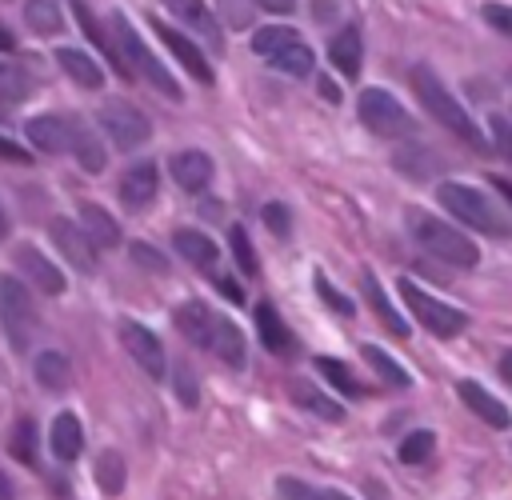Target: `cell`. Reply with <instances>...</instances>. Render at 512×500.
<instances>
[{
    "label": "cell",
    "instance_id": "8992f818",
    "mask_svg": "<svg viewBox=\"0 0 512 500\" xmlns=\"http://www.w3.org/2000/svg\"><path fill=\"white\" fill-rule=\"evenodd\" d=\"M356 112H360V124H364L368 132L388 136V140H396V136H412V128H416L412 116L404 112V104H400L392 92H384V88H364Z\"/></svg>",
    "mask_w": 512,
    "mask_h": 500
},
{
    "label": "cell",
    "instance_id": "b9f144b4",
    "mask_svg": "<svg viewBox=\"0 0 512 500\" xmlns=\"http://www.w3.org/2000/svg\"><path fill=\"white\" fill-rule=\"evenodd\" d=\"M260 216H264V224H268V232H272V236H288L292 216H288V208H284V204H276V200H272V204H264V208H260Z\"/></svg>",
    "mask_w": 512,
    "mask_h": 500
},
{
    "label": "cell",
    "instance_id": "277c9868",
    "mask_svg": "<svg viewBox=\"0 0 512 500\" xmlns=\"http://www.w3.org/2000/svg\"><path fill=\"white\" fill-rule=\"evenodd\" d=\"M436 196H440V204H444L456 220H464V224L476 228V232H488V236H504V232H512L508 220H504V212H500L480 188H472V184L444 180V184L436 188Z\"/></svg>",
    "mask_w": 512,
    "mask_h": 500
},
{
    "label": "cell",
    "instance_id": "8d00e7d4",
    "mask_svg": "<svg viewBox=\"0 0 512 500\" xmlns=\"http://www.w3.org/2000/svg\"><path fill=\"white\" fill-rule=\"evenodd\" d=\"M432 448H436V436L420 428V432H408V436L400 440V452H396V456H400V464H420V460L432 456Z\"/></svg>",
    "mask_w": 512,
    "mask_h": 500
},
{
    "label": "cell",
    "instance_id": "7402d4cb",
    "mask_svg": "<svg viewBox=\"0 0 512 500\" xmlns=\"http://www.w3.org/2000/svg\"><path fill=\"white\" fill-rule=\"evenodd\" d=\"M288 396H292L304 412H312V416H320V420H328V424H340V420H344V408H340L332 396H324L316 384H308V380H292V384H288Z\"/></svg>",
    "mask_w": 512,
    "mask_h": 500
},
{
    "label": "cell",
    "instance_id": "44dd1931",
    "mask_svg": "<svg viewBox=\"0 0 512 500\" xmlns=\"http://www.w3.org/2000/svg\"><path fill=\"white\" fill-rule=\"evenodd\" d=\"M80 228H84V236H88L96 248H116V244H120V224H116L100 204H92V200L80 204Z\"/></svg>",
    "mask_w": 512,
    "mask_h": 500
},
{
    "label": "cell",
    "instance_id": "d6986e66",
    "mask_svg": "<svg viewBox=\"0 0 512 500\" xmlns=\"http://www.w3.org/2000/svg\"><path fill=\"white\" fill-rule=\"evenodd\" d=\"M156 36H160V40L168 44V52H172L188 72H192V80H196V84H212V80H216V76H212V64L200 56V48H196L188 36H180L176 28H164V24H156Z\"/></svg>",
    "mask_w": 512,
    "mask_h": 500
},
{
    "label": "cell",
    "instance_id": "ee69618b",
    "mask_svg": "<svg viewBox=\"0 0 512 500\" xmlns=\"http://www.w3.org/2000/svg\"><path fill=\"white\" fill-rule=\"evenodd\" d=\"M480 12H484V20H488L496 32L512 36V4H484Z\"/></svg>",
    "mask_w": 512,
    "mask_h": 500
},
{
    "label": "cell",
    "instance_id": "4dcf8cb0",
    "mask_svg": "<svg viewBox=\"0 0 512 500\" xmlns=\"http://www.w3.org/2000/svg\"><path fill=\"white\" fill-rule=\"evenodd\" d=\"M292 40H300L292 28H284V24H264V28H256V36H252V52L260 56V60H272L284 44H292Z\"/></svg>",
    "mask_w": 512,
    "mask_h": 500
},
{
    "label": "cell",
    "instance_id": "bcb514c9",
    "mask_svg": "<svg viewBox=\"0 0 512 500\" xmlns=\"http://www.w3.org/2000/svg\"><path fill=\"white\" fill-rule=\"evenodd\" d=\"M0 156H4V160H16V164H28V160H32V156H28L16 140H8V136H0Z\"/></svg>",
    "mask_w": 512,
    "mask_h": 500
},
{
    "label": "cell",
    "instance_id": "60d3db41",
    "mask_svg": "<svg viewBox=\"0 0 512 500\" xmlns=\"http://www.w3.org/2000/svg\"><path fill=\"white\" fill-rule=\"evenodd\" d=\"M172 384H176V400L184 404V408H192L196 404V376H192V368L184 364V360H176V368H172Z\"/></svg>",
    "mask_w": 512,
    "mask_h": 500
},
{
    "label": "cell",
    "instance_id": "83f0119b",
    "mask_svg": "<svg viewBox=\"0 0 512 500\" xmlns=\"http://www.w3.org/2000/svg\"><path fill=\"white\" fill-rule=\"evenodd\" d=\"M364 296H368V304L376 308V316L388 324V332H396V336H408V320L392 308V300L384 296V288H380V280L372 276V272H364Z\"/></svg>",
    "mask_w": 512,
    "mask_h": 500
},
{
    "label": "cell",
    "instance_id": "11a10c76",
    "mask_svg": "<svg viewBox=\"0 0 512 500\" xmlns=\"http://www.w3.org/2000/svg\"><path fill=\"white\" fill-rule=\"evenodd\" d=\"M0 500H12V484H8V476L0 472Z\"/></svg>",
    "mask_w": 512,
    "mask_h": 500
},
{
    "label": "cell",
    "instance_id": "681fc988",
    "mask_svg": "<svg viewBox=\"0 0 512 500\" xmlns=\"http://www.w3.org/2000/svg\"><path fill=\"white\" fill-rule=\"evenodd\" d=\"M492 188H496L504 200H512V180H504V176H492Z\"/></svg>",
    "mask_w": 512,
    "mask_h": 500
},
{
    "label": "cell",
    "instance_id": "74e56055",
    "mask_svg": "<svg viewBox=\"0 0 512 500\" xmlns=\"http://www.w3.org/2000/svg\"><path fill=\"white\" fill-rule=\"evenodd\" d=\"M488 140H492L496 156H504L512 164V120L508 116H488Z\"/></svg>",
    "mask_w": 512,
    "mask_h": 500
},
{
    "label": "cell",
    "instance_id": "8fae6325",
    "mask_svg": "<svg viewBox=\"0 0 512 500\" xmlns=\"http://www.w3.org/2000/svg\"><path fill=\"white\" fill-rule=\"evenodd\" d=\"M120 344L128 348V356H132L152 380H164V372H168V356H164V344H160L156 332H148L144 324L124 320V324H120Z\"/></svg>",
    "mask_w": 512,
    "mask_h": 500
},
{
    "label": "cell",
    "instance_id": "484cf974",
    "mask_svg": "<svg viewBox=\"0 0 512 500\" xmlns=\"http://www.w3.org/2000/svg\"><path fill=\"white\" fill-rule=\"evenodd\" d=\"M256 332H260V344H264L268 352H276V356L292 352V336H288V328L280 324V316H276V308H272L268 300L256 304Z\"/></svg>",
    "mask_w": 512,
    "mask_h": 500
},
{
    "label": "cell",
    "instance_id": "816d5d0a",
    "mask_svg": "<svg viewBox=\"0 0 512 500\" xmlns=\"http://www.w3.org/2000/svg\"><path fill=\"white\" fill-rule=\"evenodd\" d=\"M500 376H504V380L512 384V348H508V352L500 356Z\"/></svg>",
    "mask_w": 512,
    "mask_h": 500
},
{
    "label": "cell",
    "instance_id": "d6a6232c",
    "mask_svg": "<svg viewBox=\"0 0 512 500\" xmlns=\"http://www.w3.org/2000/svg\"><path fill=\"white\" fill-rule=\"evenodd\" d=\"M360 352H364V360L376 368V376H384L392 388H408V384H412V380H408V372H404V368H400V364H396V360H392L384 348H376V344H364Z\"/></svg>",
    "mask_w": 512,
    "mask_h": 500
},
{
    "label": "cell",
    "instance_id": "9a60e30c",
    "mask_svg": "<svg viewBox=\"0 0 512 500\" xmlns=\"http://www.w3.org/2000/svg\"><path fill=\"white\" fill-rule=\"evenodd\" d=\"M72 12H76V24H80V32L88 36V44H96V48H100V56L108 60V68H112V72H116V76L128 84V80H132V68L124 64V52H120V48L108 40V32L100 28V20H96V16L84 8V0H72Z\"/></svg>",
    "mask_w": 512,
    "mask_h": 500
},
{
    "label": "cell",
    "instance_id": "4fadbf2b",
    "mask_svg": "<svg viewBox=\"0 0 512 500\" xmlns=\"http://www.w3.org/2000/svg\"><path fill=\"white\" fill-rule=\"evenodd\" d=\"M172 248L196 268V272H204V276H220V248H216V240L212 236H204L200 228H176L172 232Z\"/></svg>",
    "mask_w": 512,
    "mask_h": 500
},
{
    "label": "cell",
    "instance_id": "1f68e13d",
    "mask_svg": "<svg viewBox=\"0 0 512 500\" xmlns=\"http://www.w3.org/2000/svg\"><path fill=\"white\" fill-rule=\"evenodd\" d=\"M72 156L80 160V168H84V172H104V164H108V156H104V144L96 140V132H92L88 124L80 128V140H76Z\"/></svg>",
    "mask_w": 512,
    "mask_h": 500
},
{
    "label": "cell",
    "instance_id": "ab89813d",
    "mask_svg": "<svg viewBox=\"0 0 512 500\" xmlns=\"http://www.w3.org/2000/svg\"><path fill=\"white\" fill-rule=\"evenodd\" d=\"M276 500H320V488H312L296 476H280L276 480Z\"/></svg>",
    "mask_w": 512,
    "mask_h": 500
},
{
    "label": "cell",
    "instance_id": "ba28073f",
    "mask_svg": "<svg viewBox=\"0 0 512 500\" xmlns=\"http://www.w3.org/2000/svg\"><path fill=\"white\" fill-rule=\"evenodd\" d=\"M0 324L12 340L16 352L28 348L32 340V324H36V312H32V296L28 288L16 280V276H0Z\"/></svg>",
    "mask_w": 512,
    "mask_h": 500
},
{
    "label": "cell",
    "instance_id": "9c48e42d",
    "mask_svg": "<svg viewBox=\"0 0 512 500\" xmlns=\"http://www.w3.org/2000/svg\"><path fill=\"white\" fill-rule=\"evenodd\" d=\"M96 120H100V128L108 132V140H112L116 148H124V152L140 148V144L152 136L148 116H144L136 104H128V100H108Z\"/></svg>",
    "mask_w": 512,
    "mask_h": 500
},
{
    "label": "cell",
    "instance_id": "6da1fadb",
    "mask_svg": "<svg viewBox=\"0 0 512 500\" xmlns=\"http://www.w3.org/2000/svg\"><path fill=\"white\" fill-rule=\"evenodd\" d=\"M172 320H176V328H180L184 340H192L196 348H208L228 368H244V356H248L244 332L232 320H224L220 312H212L204 300H184Z\"/></svg>",
    "mask_w": 512,
    "mask_h": 500
},
{
    "label": "cell",
    "instance_id": "7c38bea8",
    "mask_svg": "<svg viewBox=\"0 0 512 500\" xmlns=\"http://www.w3.org/2000/svg\"><path fill=\"white\" fill-rule=\"evenodd\" d=\"M48 236H52V244L64 252V260L76 268V272H96V244L84 236V228H76L72 220H64V216H56L52 224H48Z\"/></svg>",
    "mask_w": 512,
    "mask_h": 500
},
{
    "label": "cell",
    "instance_id": "30bf717a",
    "mask_svg": "<svg viewBox=\"0 0 512 500\" xmlns=\"http://www.w3.org/2000/svg\"><path fill=\"white\" fill-rule=\"evenodd\" d=\"M80 128L84 124L76 116H60V112H44V116H32L24 124L32 148H40V152H72L80 140Z\"/></svg>",
    "mask_w": 512,
    "mask_h": 500
},
{
    "label": "cell",
    "instance_id": "3957f363",
    "mask_svg": "<svg viewBox=\"0 0 512 500\" xmlns=\"http://www.w3.org/2000/svg\"><path fill=\"white\" fill-rule=\"evenodd\" d=\"M408 228H412L416 244H420L424 252H432L436 260H444V264L472 268V264L480 260V248H476L460 228H452V224H444V220H436V216H428V212H420V208L408 212Z\"/></svg>",
    "mask_w": 512,
    "mask_h": 500
},
{
    "label": "cell",
    "instance_id": "f907efd6",
    "mask_svg": "<svg viewBox=\"0 0 512 500\" xmlns=\"http://www.w3.org/2000/svg\"><path fill=\"white\" fill-rule=\"evenodd\" d=\"M320 96H324V100H332V104L340 100V92H336V84H332V80H320Z\"/></svg>",
    "mask_w": 512,
    "mask_h": 500
},
{
    "label": "cell",
    "instance_id": "7bdbcfd3",
    "mask_svg": "<svg viewBox=\"0 0 512 500\" xmlns=\"http://www.w3.org/2000/svg\"><path fill=\"white\" fill-rule=\"evenodd\" d=\"M316 292H320V300H324L328 308H336L340 316H352V300H348V296H340V292L328 284V276H324V272H316Z\"/></svg>",
    "mask_w": 512,
    "mask_h": 500
},
{
    "label": "cell",
    "instance_id": "9f6ffc18",
    "mask_svg": "<svg viewBox=\"0 0 512 500\" xmlns=\"http://www.w3.org/2000/svg\"><path fill=\"white\" fill-rule=\"evenodd\" d=\"M8 232V220H4V208H0V236Z\"/></svg>",
    "mask_w": 512,
    "mask_h": 500
},
{
    "label": "cell",
    "instance_id": "7a4b0ae2",
    "mask_svg": "<svg viewBox=\"0 0 512 500\" xmlns=\"http://www.w3.org/2000/svg\"><path fill=\"white\" fill-rule=\"evenodd\" d=\"M408 80H412V92H416V100L432 112V120L436 124H444L452 136H460L468 148H484V136H480V128L472 124V116L464 112V104L444 88V80L428 68V64H416L412 72H408Z\"/></svg>",
    "mask_w": 512,
    "mask_h": 500
},
{
    "label": "cell",
    "instance_id": "ac0fdd59",
    "mask_svg": "<svg viewBox=\"0 0 512 500\" xmlns=\"http://www.w3.org/2000/svg\"><path fill=\"white\" fill-rule=\"evenodd\" d=\"M172 180L184 188V192H204L212 184V156L200 152V148H184L172 156Z\"/></svg>",
    "mask_w": 512,
    "mask_h": 500
},
{
    "label": "cell",
    "instance_id": "2e32d148",
    "mask_svg": "<svg viewBox=\"0 0 512 500\" xmlns=\"http://www.w3.org/2000/svg\"><path fill=\"white\" fill-rule=\"evenodd\" d=\"M156 188H160V176H156V164H132L124 176H120V204L128 212H140L156 200Z\"/></svg>",
    "mask_w": 512,
    "mask_h": 500
},
{
    "label": "cell",
    "instance_id": "c3c4849f",
    "mask_svg": "<svg viewBox=\"0 0 512 500\" xmlns=\"http://www.w3.org/2000/svg\"><path fill=\"white\" fill-rule=\"evenodd\" d=\"M256 4H260L264 12H276V16H280V12H292V8H296V0H256Z\"/></svg>",
    "mask_w": 512,
    "mask_h": 500
},
{
    "label": "cell",
    "instance_id": "5bb4252c",
    "mask_svg": "<svg viewBox=\"0 0 512 500\" xmlns=\"http://www.w3.org/2000/svg\"><path fill=\"white\" fill-rule=\"evenodd\" d=\"M12 260H16L20 276H24L32 288H40L44 296H60V292H64V272H60L44 252H36L32 244H20V248L12 252Z\"/></svg>",
    "mask_w": 512,
    "mask_h": 500
},
{
    "label": "cell",
    "instance_id": "f1b7e54d",
    "mask_svg": "<svg viewBox=\"0 0 512 500\" xmlns=\"http://www.w3.org/2000/svg\"><path fill=\"white\" fill-rule=\"evenodd\" d=\"M312 48L304 44V40H292V44H284L268 64L276 68V72H288V76H308L312 72Z\"/></svg>",
    "mask_w": 512,
    "mask_h": 500
},
{
    "label": "cell",
    "instance_id": "836d02e7",
    "mask_svg": "<svg viewBox=\"0 0 512 500\" xmlns=\"http://www.w3.org/2000/svg\"><path fill=\"white\" fill-rule=\"evenodd\" d=\"M96 484L108 492V496H116L120 488H124V456L120 452H100L96 456Z\"/></svg>",
    "mask_w": 512,
    "mask_h": 500
},
{
    "label": "cell",
    "instance_id": "e575fe53",
    "mask_svg": "<svg viewBox=\"0 0 512 500\" xmlns=\"http://www.w3.org/2000/svg\"><path fill=\"white\" fill-rule=\"evenodd\" d=\"M316 368H320V376H328L344 396H360V392H364L348 364H340V360H332V356H320V360H316Z\"/></svg>",
    "mask_w": 512,
    "mask_h": 500
},
{
    "label": "cell",
    "instance_id": "7dc6e473",
    "mask_svg": "<svg viewBox=\"0 0 512 500\" xmlns=\"http://www.w3.org/2000/svg\"><path fill=\"white\" fill-rule=\"evenodd\" d=\"M216 288L232 300V304H240V288H236V280H228V276H216Z\"/></svg>",
    "mask_w": 512,
    "mask_h": 500
},
{
    "label": "cell",
    "instance_id": "5b68a950",
    "mask_svg": "<svg viewBox=\"0 0 512 500\" xmlns=\"http://www.w3.org/2000/svg\"><path fill=\"white\" fill-rule=\"evenodd\" d=\"M112 32H116V44H120V52H124V60H128V68L132 72H140L152 88H160L168 100H180L184 92H180V84H176V76L148 52V44L140 40V32L132 28V20L124 16V12H112Z\"/></svg>",
    "mask_w": 512,
    "mask_h": 500
},
{
    "label": "cell",
    "instance_id": "f35d334b",
    "mask_svg": "<svg viewBox=\"0 0 512 500\" xmlns=\"http://www.w3.org/2000/svg\"><path fill=\"white\" fill-rule=\"evenodd\" d=\"M228 240H232V256H236V264H240V272H244V276H256V256H252V244H248V232H244L240 224H232V232H228Z\"/></svg>",
    "mask_w": 512,
    "mask_h": 500
},
{
    "label": "cell",
    "instance_id": "f6af8a7d",
    "mask_svg": "<svg viewBox=\"0 0 512 500\" xmlns=\"http://www.w3.org/2000/svg\"><path fill=\"white\" fill-rule=\"evenodd\" d=\"M128 252H132V260H140V264H144V268H152V272H164V268H168V260H164V256H156V248H148V244H132Z\"/></svg>",
    "mask_w": 512,
    "mask_h": 500
},
{
    "label": "cell",
    "instance_id": "ffe728a7",
    "mask_svg": "<svg viewBox=\"0 0 512 500\" xmlns=\"http://www.w3.org/2000/svg\"><path fill=\"white\" fill-rule=\"evenodd\" d=\"M456 392H460V400H464V404H468L484 424H492V428H500V432L512 424V412H508V408H504L488 388H480L476 380H460V384H456Z\"/></svg>",
    "mask_w": 512,
    "mask_h": 500
},
{
    "label": "cell",
    "instance_id": "d590c367",
    "mask_svg": "<svg viewBox=\"0 0 512 500\" xmlns=\"http://www.w3.org/2000/svg\"><path fill=\"white\" fill-rule=\"evenodd\" d=\"M8 452H12L20 464H36V424H32V420H16L12 440H8Z\"/></svg>",
    "mask_w": 512,
    "mask_h": 500
},
{
    "label": "cell",
    "instance_id": "f5cc1de1",
    "mask_svg": "<svg viewBox=\"0 0 512 500\" xmlns=\"http://www.w3.org/2000/svg\"><path fill=\"white\" fill-rule=\"evenodd\" d=\"M12 48H16V36H12V32L0 24V52H12Z\"/></svg>",
    "mask_w": 512,
    "mask_h": 500
},
{
    "label": "cell",
    "instance_id": "d4e9b609",
    "mask_svg": "<svg viewBox=\"0 0 512 500\" xmlns=\"http://www.w3.org/2000/svg\"><path fill=\"white\" fill-rule=\"evenodd\" d=\"M48 444H52L56 460H76L80 448H84V428H80V420H76L72 412H60V416L52 420V436H48Z\"/></svg>",
    "mask_w": 512,
    "mask_h": 500
},
{
    "label": "cell",
    "instance_id": "db71d44e",
    "mask_svg": "<svg viewBox=\"0 0 512 500\" xmlns=\"http://www.w3.org/2000/svg\"><path fill=\"white\" fill-rule=\"evenodd\" d=\"M320 500H352V496H344V492H336V488H320Z\"/></svg>",
    "mask_w": 512,
    "mask_h": 500
},
{
    "label": "cell",
    "instance_id": "cb8c5ba5",
    "mask_svg": "<svg viewBox=\"0 0 512 500\" xmlns=\"http://www.w3.org/2000/svg\"><path fill=\"white\" fill-rule=\"evenodd\" d=\"M328 60L336 64L340 76H356L360 72V60H364V44H360V32L356 28H344L332 36L328 44Z\"/></svg>",
    "mask_w": 512,
    "mask_h": 500
},
{
    "label": "cell",
    "instance_id": "603a6c76",
    "mask_svg": "<svg viewBox=\"0 0 512 500\" xmlns=\"http://www.w3.org/2000/svg\"><path fill=\"white\" fill-rule=\"evenodd\" d=\"M56 64H60V72L72 76L80 88H96V92H100V84H104V68H100L88 52H80V48H60V52H56Z\"/></svg>",
    "mask_w": 512,
    "mask_h": 500
},
{
    "label": "cell",
    "instance_id": "e0dca14e",
    "mask_svg": "<svg viewBox=\"0 0 512 500\" xmlns=\"http://www.w3.org/2000/svg\"><path fill=\"white\" fill-rule=\"evenodd\" d=\"M164 8H168L180 24H188L196 36H204L208 48H224L220 24H216V16H212V8H208L204 0H164Z\"/></svg>",
    "mask_w": 512,
    "mask_h": 500
},
{
    "label": "cell",
    "instance_id": "4316f807",
    "mask_svg": "<svg viewBox=\"0 0 512 500\" xmlns=\"http://www.w3.org/2000/svg\"><path fill=\"white\" fill-rule=\"evenodd\" d=\"M32 368H36V380H40V388H44V392H64V388H68V380H72V364L64 360V352H52V348H48V352H40Z\"/></svg>",
    "mask_w": 512,
    "mask_h": 500
},
{
    "label": "cell",
    "instance_id": "f546056e",
    "mask_svg": "<svg viewBox=\"0 0 512 500\" xmlns=\"http://www.w3.org/2000/svg\"><path fill=\"white\" fill-rule=\"evenodd\" d=\"M24 20H28V28L40 32V36H56L60 24H64L56 0H28V4H24Z\"/></svg>",
    "mask_w": 512,
    "mask_h": 500
},
{
    "label": "cell",
    "instance_id": "52a82bcc",
    "mask_svg": "<svg viewBox=\"0 0 512 500\" xmlns=\"http://www.w3.org/2000/svg\"><path fill=\"white\" fill-rule=\"evenodd\" d=\"M400 296H404V304H408V312L432 332V336H460L464 332V324H468V316L460 312V308H452V304H444V300H436V296H428L424 288H416L412 280H400Z\"/></svg>",
    "mask_w": 512,
    "mask_h": 500
}]
</instances>
